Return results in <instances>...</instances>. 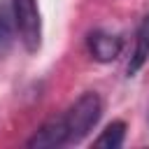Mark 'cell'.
<instances>
[{
  "instance_id": "6",
  "label": "cell",
  "mask_w": 149,
  "mask_h": 149,
  "mask_svg": "<svg viewBox=\"0 0 149 149\" xmlns=\"http://www.w3.org/2000/svg\"><path fill=\"white\" fill-rule=\"evenodd\" d=\"M16 16L12 9V2L0 0V56L12 47L14 35H16Z\"/></svg>"
},
{
  "instance_id": "3",
  "label": "cell",
  "mask_w": 149,
  "mask_h": 149,
  "mask_svg": "<svg viewBox=\"0 0 149 149\" xmlns=\"http://www.w3.org/2000/svg\"><path fill=\"white\" fill-rule=\"evenodd\" d=\"M61 144H68V126H65V119L63 116L47 121L28 140V147L30 149H54V147H61Z\"/></svg>"
},
{
  "instance_id": "7",
  "label": "cell",
  "mask_w": 149,
  "mask_h": 149,
  "mask_svg": "<svg viewBox=\"0 0 149 149\" xmlns=\"http://www.w3.org/2000/svg\"><path fill=\"white\" fill-rule=\"evenodd\" d=\"M123 137H126V123H123V121H112V123L95 137L93 144L100 147V149H116V147H121Z\"/></svg>"
},
{
  "instance_id": "4",
  "label": "cell",
  "mask_w": 149,
  "mask_h": 149,
  "mask_svg": "<svg viewBox=\"0 0 149 149\" xmlns=\"http://www.w3.org/2000/svg\"><path fill=\"white\" fill-rule=\"evenodd\" d=\"M121 49H123L121 37H116V35H112V33L93 30V33L88 35V51H91V56H93L95 61H100V63H109V61L119 58Z\"/></svg>"
},
{
  "instance_id": "1",
  "label": "cell",
  "mask_w": 149,
  "mask_h": 149,
  "mask_svg": "<svg viewBox=\"0 0 149 149\" xmlns=\"http://www.w3.org/2000/svg\"><path fill=\"white\" fill-rule=\"evenodd\" d=\"M102 112V102L98 98V93H84L65 114V126H68V142H79L88 135V130H93V126L98 123Z\"/></svg>"
},
{
  "instance_id": "5",
  "label": "cell",
  "mask_w": 149,
  "mask_h": 149,
  "mask_svg": "<svg viewBox=\"0 0 149 149\" xmlns=\"http://www.w3.org/2000/svg\"><path fill=\"white\" fill-rule=\"evenodd\" d=\"M149 58V14L142 19L140 28H137V40H135V51H133V58L128 63V74L133 77Z\"/></svg>"
},
{
  "instance_id": "2",
  "label": "cell",
  "mask_w": 149,
  "mask_h": 149,
  "mask_svg": "<svg viewBox=\"0 0 149 149\" xmlns=\"http://www.w3.org/2000/svg\"><path fill=\"white\" fill-rule=\"evenodd\" d=\"M12 9L16 16V28L23 47L35 54L42 44V19L37 9V0H12Z\"/></svg>"
}]
</instances>
